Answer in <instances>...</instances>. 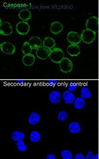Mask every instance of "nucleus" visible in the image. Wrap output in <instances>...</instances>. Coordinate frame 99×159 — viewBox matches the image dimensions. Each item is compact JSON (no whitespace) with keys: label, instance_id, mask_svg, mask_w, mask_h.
I'll list each match as a JSON object with an SVG mask.
<instances>
[{"label":"nucleus","instance_id":"f257e3e1","mask_svg":"<svg viewBox=\"0 0 99 159\" xmlns=\"http://www.w3.org/2000/svg\"><path fill=\"white\" fill-rule=\"evenodd\" d=\"M80 35L82 41L88 44L93 43L96 38V33L87 29L83 30Z\"/></svg>","mask_w":99,"mask_h":159},{"label":"nucleus","instance_id":"f03ea898","mask_svg":"<svg viewBox=\"0 0 99 159\" xmlns=\"http://www.w3.org/2000/svg\"><path fill=\"white\" fill-rule=\"evenodd\" d=\"M50 57L53 62L57 64H59L65 57L63 51L61 49L57 48L52 49Z\"/></svg>","mask_w":99,"mask_h":159},{"label":"nucleus","instance_id":"7ed1b4c3","mask_svg":"<svg viewBox=\"0 0 99 159\" xmlns=\"http://www.w3.org/2000/svg\"><path fill=\"white\" fill-rule=\"evenodd\" d=\"M98 18L95 16L89 17L86 20L85 23V25L87 29L91 30L96 33L98 31Z\"/></svg>","mask_w":99,"mask_h":159},{"label":"nucleus","instance_id":"20e7f679","mask_svg":"<svg viewBox=\"0 0 99 159\" xmlns=\"http://www.w3.org/2000/svg\"><path fill=\"white\" fill-rule=\"evenodd\" d=\"M59 68L62 73H68L73 70V63L67 57H64L59 63Z\"/></svg>","mask_w":99,"mask_h":159},{"label":"nucleus","instance_id":"39448f33","mask_svg":"<svg viewBox=\"0 0 99 159\" xmlns=\"http://www.w3.org/2000/svg\"><path fill=\"white\" fill-rule=\"evenodd\" d=\"M0 48L3 53L7 55H11L14 54L16 50L14 45L9 42L2 43L0 45Z\"/></svg>","mask_w":99,"mask_h":159},{"label":"nucleus","instance_id":"423d86ee","mask_svg":"<svg viewBox=\"0 0 99 159\" xmlns=\"http://www.w3.org/2000/svg\"><path fill=\"white\" fill-rule=\"evenodd\" d=\"M30 29V25L27 22H19L16 25V31L20 35H24L28 34Z\"/></svg>","mask_w":99,"mask_h":159},{"label":"nucleus","instance_id":"0eeeda50","mask_svg":"<svg viewBox=\"0 0 99 159\" xmlns=\"http://www.w3.org/2000/svg\"><path fill=\"white\" fill-rule=\"evenodd\" d=\"M51 51V49L42 46L37 49L36 53V55L39 59L45 60L50 57Z\"/></svg>","mask_w":99,"mask_h":159},{"label":"nucleus","instance_id":"6e6552de","mask_svg":"<svg viewBox=\"0 0 99 159\" xmlns=\"http://www.w3.org/2000/svg\"><path fill=\"white\" fill-rule=\"evenodd\" d=\"M67 39L69 43L71 44L78 45L82 41L81 35L78 32L74 31L69 32L67 35Z\"/></svg>","mask_w":99,"mask_h":159},{"label":"nucleus","instance_id":"1a4fd4ad","mask_svg":"<svg viewBox=\"0 0 99 159\" xmlns=\"http://www.w3.org/2000/svg\"><path fill=\"white\" fill-rule=\"evenodd\" d=\"M12 28L8 22L2 23L0 25V34L5 36L10 35L12 33Z\"/></svg>","mask_w":99,"mask_h":159},{"label":"nucleus","instance_id":"9d476101","mask_svg":"<svg viewBox=\"0 0 99 159\" xmlns=\"http://www.w3.org/2000/svg\"><path fill=\"white\" fill-rule=\"evenodd\" d=\"M62 98L63 99V102L67 104H72L76 99L75 95L69 90H66L63 92L62 94Z\"/></svg>","mask_w":99,"mask_h":159},{"label":"nucleus","instance_id":"9b49d317","mask_svg":"<svg viewBox=\"0 0 99 159\" xmlns=\"http://www.w3.org/2000/svg\"><path fill=\"white\" fill-rule=\"evenodd\" d=\"M61 93L59 91L54 90L52 91L49 95V99L50 102L55 104H59L60 102V99Z\"/></svg>","mask_w":99,"mask_h":159},{"label":"nucleus","instance_id":"f8f14e48","mask_svg":"<svg viewBox=\"0 0 99 159\" xmlns=\"http://www.w3.org/2000/svg\"><path fill=\"white\" fill-rule=\"evenodd\" d=\"M67 53L71 57L79 56L81 52L80 47L77 44H71L67 47Z\"/></svg>","mask_w":99,"mask_h":159},{"label":"nucleus","instance_id":"ddd939ff","mask_svg":"<svg viewBox=\"0 0 99 159\" xmlns=\"http://www.w3.org/2000/svg\"><path fill=\"white\" fill-rule=\"evenodd\" d=\"M63 26L61 23L58 21L53 22L51 24L50 31L54 34L61 33L63 30Z\"/></svg>","mask_w":99,"mask_h":159},{"label":"nucleus","instance_id":"4468645a","mask_svg":"<svg viewBox=\"0 0 99 159\" xmlns=\"http://www.w3.org/2000/svg\"><path fill=\"white\" fill-rule=\"evenodd\" d=\"M41 120V116L36 112H32L30 113L28 118L29 124L32 125H35L39 123Z\"/></svg>","mask_w":99,"mask_h":159},{"label":"nucleus","instance_id":"2eb2a0df","mask_svg":"<svg viewBox=\"0 0 99 159\" xmlns=\"http://www.w3.org/2000/svg\"><path fill=\"white\" fill-rule=\"evenodd\" d=\"M28 42L33 49L37 50L40 47L42 46V41L41 39L37 36H33L31 38Z\"/></svg>","mask_w":99,"mask_h":159},{"label":"nucleus","instance_id":"dca6fc26","mask_svg":"<svg viewBox=\"0 0 99 159\" xmlns=\"http://www.w3.org/2000/svg\"><path fill=\"white\" fill-rule=\"evenodd\" d=\"M68 129L71 133L77 134L81 131V127L79 122L74 121L69 124Z\"/></svg>","mask_w":99,"mask_h":159},{"label":"nucleus","instance_id":"f3484780","mask_svg":"<svg viewBox=\"0 0 99 159\" xmlns=\"http://www.w3.org/2000/svg\"><path fill=\"white\" fill-rule=\"evenodd\" d=\"M18 16L19 19L22 20L23 21L26 22L31 19L32 17V14L29 9H23L19 11Z\"/></svg>","mask_w":99,"mask_h":159},{"label":"nucleus","instance_id":"a211bd4d","mask_svg":"<svg viewBox=\"0 0 99 159\" xmlns=\"http://www.w3.org/2000/svg\"><path fill=\"white\" fill-rule=\"evenodd\" d=\"M22 61L24 65L27 66H31L35 62V56L31 54L25 55L23 57Z\"/></svg>","mask_w":99,"mask_h":159},{"label":"nucleus","instance_id":"6ab92c4d","mask_svg":"<svg viewBox=\"0 0 99 159\" xmlns=\"http://www.w3.org/2000/svg\"><path fill=\"white\" fill-rule=\"evenodd\" d=\"M11 138L13 141L17 142L24 140L25 138V135L23 132L15 130L11 134Z\"/></svg>","mask_w":99,"mask_h":159},{"label":"nucleus","instance_id":"aec40b11","mask_svg":"<svg viewBox=\"0 0 99 159\" xmlns=\"http://www.w3.org/2000/svg\"><path fill=\"white\" fill-rule=\"evenodd\" d=\"M56 44V42L55 40L50 37H46L43 43V46L47 47L51 50L55 48Z\"/></svg>","mask_w":99,"mask_h":159},{"label":"nucleus","instance_id":"412c9836","mask_svg":"<svg viewBox=\"0 0 99 159\" xmlns=\"http://www.w3.org/2000/svg\"><path fill=\"white\" fill-rule=\"evenodd\" d=\"M74 107L77 110H81L84 108L85 107V99L81 97H78L76 98L74 102Z\"/></svg>","mask_w":99,"mask_h":159},{"label":"nucleus","instance_id":"4be33fe9","mask_svg":"<svg viewBox=\"0 0 99 159\" xmlns=\"http://www.w3.org/2000/svg\"><path fill=\"white\" fill-rule=\"evenodd\" d=\"M80 97L84 99H90L92 97V93L90 89L87 87H83L80 90Z\"/></svg>","mask_w":99,"mask_h":159},{"label":"nucleus","instance_id":"5701e85b","mask_svg":"<svg viewBox=\"0 0 99 159\" xmlns=\"http://www.w3.org/2000/svg\"><path fill=\"white\" fill-rule=\"evenodd\" d=\"M29 138L31 142L36 143L39 142L41 139V135L38 131L33 130L30 133Z\"/></svg>","mask_w":99,"mask_h":159},{"label":"nucleus","instance_id":"b1692460","mask_svg":"<svg viewBox=\"0 0 99 159\" xmlns=\"http://www.w3.org/2000/svg\"><path fill=\"white\" fill-rule=\"evenodd\" d=\"M32 50H33V48L29 43L28 42H26L24 43L22 49L23 54L24 55L31 54Z\"/></svg>","mask_w":99,"mask_h":159},{"label":"nucleus","instance_id":"393cba45","mask_svg":"<svg viewBox=\"0 0 99 159\" xmlns=\"http://www.w3.org/2000/svg\"><path fill=\"white\" fill-rule=\"evenodd\" d=\"M16 145L18 150L21 152H25L28 149V147L24 140L16 142Z\"/></svg>","mask_w":99,"mask_h":159},{"label":"nucleus","instance_id":"a878e982","mask_svg":"<svg viewBox=\"0 0 99 159\" xmlns=\"http://www.w3.org/2000/svg\"><path fill=\"white\" fill-rule=\"evenodd\" d=\"M60 156L63 159H72L73 154L71 151L68 149H63L60 152Z\"/></svg>","mask_w":99,"mask_h":159},{"label":"nucleus","instance_id":"bb28decb","mask_svg":"<svg viewBox=\"0 0 99 159\" xmlns=\"http://www.w3.org/2000/svg\"><path fill=\"white\" fill-rule=\"evenodd\" d=\"M57 118L59 121L61 122L65 121L68 118V114L65 111H60L58 113Z\"/></svg>","mask_w":99,"mask_h":159},{"label":"nucleus","instance_id":"cd10ccee","mask_svg":"<svg viewBox=\"0 0 99 159\" xmlns=\"http://www.w3.org/2000/svg\"><path fill=\"white\" fill-rule=\"evenodd\" d=\"M78 87V85L76 83L71 82L68 85L67 89H68V90L72 92L75 91Z\"/></svg>","mask_w":99,"mask_h":159},{"label":"nucleus","instance_id":"c85d7f7f","mask_svg":"<svg viewBox=\"0 0 99 159\" xmlns=\"http://www.w3.org/2000/svg\"><path fill=\"white\" fill-rule=\"evenodd\" d=\"M98 154H94L92 152L90 151L88 152V153L86 155V156L85 157V159H98Z\"/></svg>","mask_w":99,"mask_h":159},{"label":"nucleus","instance_id":"c756f323","mask_svg":"<svg viewBox=\"0 0 99 159\" xmlns=\"http://www.w3.org/2000/svg\"><path fill=\"white\" fill-rule=\"evenodd\" d=\"M74 159H85V157L82 153H78L76 154L74 157Z\"/></svg>","mask_w":99,"mask_h":159},{"label":"nucleus","instance_id":"7c9ffc66","mask_svg":"<svg viewBox=\"0 0 99 159\" xmlns=\"http://www.w3.org/2000/svg\"><path fill=\"white\" fill-rule=\"evenodd\" d=\"M49 84H50L51 86L55 87V86L57 85V83H58V81L57 80H48V81Z\"/></svg>","mask_w":99,"mask_h":159},{"label":"nucleus","instance_id":"2f4dec72","mask_svg":"<svg viewBox=\"0 0 99 159\" xmlns=\"http://www.w3.org/2000/svg\"><path fill=\"white\" fill-rule=\"evenodd\" d=\"M46 159H56V156L54 153L48 154L46 157Z\"/></svg>","mask_w":99,"mask_h":159},{"label":"nucleus","instance_id":"473e14b6","mask_svg":"<svg viewBox=\"0 0 99 159\" xmlns=\"http://www.w3.org/2000/svg\"><path fill=\"white\" fill-rule=\"evenodd\" d=\"M16 82L17 83H23L24 82V80H17L16 81Z\"/></svg>","mask_w":99,"mask_h":159}]
</instances>
